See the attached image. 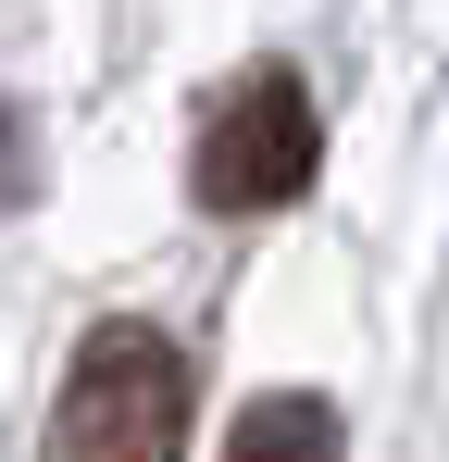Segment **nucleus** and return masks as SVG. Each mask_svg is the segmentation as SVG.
<instances>
[{
  "label": "nucleus",
  "mask_w": 449,
  "mask_h": 462,
  "mask_svg": "<svg viewBox=\"0 0 449 462\" xmlns=\"http://www.w3.org/2000/svg\"><path fill=\"white\" fill-rule=\"evenodd\" d=\"M188 450V363L150 325H87L50 400V462H175Z\"/></svg>",
  "instance_id": "1"
},
{
  "label": "nucleus",
  "mask_w": 449,
  "mask_h": 462,
  "mask_svg": "<svg viewBox=\"0 0 449 462\" xmlns=\"http://www.w3.org/2000/svg\"><path fill=\"white\" fill-rule=\"evenodd\" d=\"M325 162V125H312V88L288 63H250L237 88L200 100V151H188V188L213 213H288Z\"/></svg>",
  "instance_id": "2"
},
{
  "label": "nucleus",
  "mask_w": 449,
  "mask_h": 462,
  "mask_svg": "<svg viewBox=\"0 0 449 462\" xmlns=\"http://www.w3.org/2000/svg\"><path fill=\"white\" fill-rule=\"evenodd\" d=\"M224 462H337V412L312 387H262L237 425H224Z\"/></svg>",
  "instance_id": "3"
},
{
  "label": "nucleus",
  "mask_w": 449,
  "mask_h": 462,
  "mask_svg": "<svg viewBox=\"0 0 449 462\" xmlns=\"http://www.w3.org/2000/svg\"><path fill=\"white\" fill-rule=\"evenodd\" d=\"M13 200H38V151H25V113L0 100V213H13Z\"/></svg>",
  "instance_id": "4"
}]
</instances>
